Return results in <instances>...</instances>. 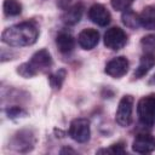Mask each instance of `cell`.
<instances>
[{
  "mask_svg": "<svg viewBox=\"0 0 155 155\" xmlns=\"http://www.w3.org/2000/svg\"><path fill=\"white\" fill-rule=\"evenodd\" d=\"M65 76H67V70L61 68L58 69L57 71H54L53 74L50 75V85L52 88H56V90H59L65 80Z\"/></svg>",
  "mask_w": 155,
  "mask_h": 155,
  "instance_id": "ac0fdd59",
  "label": "cell"
},
{
  "mask_svg": "<svg viewBox=\"0 0 155 155\" xmlns=\"http://www.w3.org/2000/svg\"><path fill=\"white\" fill-rule=\"evenodd\" d=\"M28 63L31 65V68H33V69L36 71V74H38L39 71H45V70H47V69L52 65V58H51L50 52H48L47 50L42 48V50L36 51V52L31 56V58H30V61H29Z\"/></svg>",
  "mask_w": 155,
  "mask_h": 155,
  "instance_id": "52a82bcc",
  "label": "cell"
},
{
  "mask_svg": "<svg viewBox=\"0 0 155 155\" xmlns=\"http://www.w3.org/2000/svg\"><path fill=\"white\" fill-rule=\"evenodd\" d=\"M132 149L139 154H149L155 150V137L148 133L138 134L132 143Z\"/></svg>",
  "mask_w": 155,
  "mask_h": 155,
  "instance_id": "ba28073f",
  "label": "cell"
},
{
  "mask_svg": "<svg viewBox=\"0 0 155 155\" xmlns=\"http://www.w3.org/2000/svg\"><path fill=\"white\" fill-rule=\"evenodd\" d=\"M98 41H99V33L92 28L84 29L78 36V42L84 50H92L98 44Z\"/></svg>",
  "mask_w": 155,
  "mask_h": 155,
  "instance_id": "8fae6325",
  "label": "cell"
},
{
  "mask_svg": "<svg viewBox=\"0 0 155 155\" xmlns=\"http://www.w3.org/2000/svg\"><path fill=\"white\" fill-rule=\"evenodd\" d=\"M82 13H84V5L81 2H76L71 7L65 8L64 13L62 15V19L64 23L73 25V24H76L81 19Z\"/></svg>",
  "mask_w": 155,
  "mask_h": 155,
  "instance_id": "7c38bea8",
  "label": "cell"
},
{
  "mask_svg": "<svg viewBox=\"0 0 155 155\" xmlns=\"http://www.w3.org/2000/svg\"><path fill=\"white\" fill-rule=\"evenodd\" d=\"M6 113H7L8 117H11V119H16V117H21V116H25V115H27V111L23 110V109L19 108V107L8 108V109L6 110Z\"/></svg>",
  "mask_w": 155,
  "mask_h": 155,
  "instance_id": "603a6c76",
  "label": "cell"
},
{
  "mask_svg": "<svg viewBox=\"0 0 155 155\" xmlns=\"http://www.w3.org/2000/svg\"><path fill=\"white\" fill-rule=\"evenodd\" d=\"M64 153H75V151L71 150V149H62L61 150V154H64Z\"/></svg>",
  "mask_w": 155,
  "mask_h": 155,
  "instance_id": "d4e9b609",
  "label": "cell"
},
{
  "mask_svg": "<svg viewBox=\"0 0 155 155\" xmlns=\"http://www.w3.org/2000/svg\"><path fill=\"white\" fill-rule=\"evenodd\" d=\"M39 36V29L34 22H22L6 28L1 39L10 46H29L33 45Z\"/></svg>",
  "mask_w": 155,
  "mask_h": 155,
  "instance_id": "6da1fadb",
  "label": "cell"
},
{
  "mask_svg": "<svg viewBox=\"0 0 155 155\" xmlns=\"http://www.w3.org/2000/svg\"><path fill=\"white\" fill-rule=\"evenodd\" d=\"M139 23L145 29H155V6H147L139 15Z\"/></svg>",
  "mask_w": 155,
  "mask_h": 155,
  "instance_id": "9a60e30c",
  "label": "cell"
},
{
  "mask_svg": "<svg viewBox=\"0 0 155 155\" xmlns=\"http://www.w3.org/2000/svg\"><path fill=\"white\" fill-rule=\"evenodd\" d=\"M133 102H134V99L130 94L124 96L119 102V105H117V109H116V114H115V120L122 127H127L132 122Z\"/></svg>",
  "mask_w": 155,
  "mask_h": 155,
  "instance_id": "3957f363",
  "label": "cell"
},
{
  "mask_svg": "<svg viewBox=\"0 0 155 155\" xmlns=\"http://www.w3.org/2000/svg\"><path fill=\"white\" fill-rule=\"evenodd\" d=\"M73 1H74V0H58V1H57V5H58L61 8H64V10H65V8H68V7L73 4Z\"/></svg>",
  "mask_w": 155,
  "mask_h": 155,
  "instance_id": "cb8c5ba5",
  "label": "cell"
},
{
  "mask_svg": "<svg viewBox=\"0 0 155 155\" xmlns=\"http://www.w3.org/2000/svg\"><path fill=\"white\" fill-rule=\"evenodd\" d=\"M34 136L28 130L16 133V136L12 139V147L17 151H29L34 147Z\"/></svg>",
  "mask_w": 155,
  "mask_h": 155,
  "instance_id": "9c48e42d",
  "label": "cell"
},
{
  "mask_svg": "<svg viewBox=\"0 0 155 155\" xmlns=\"http://www.w3.org/2000/svg\"><path fill=\"white\" fill-rule=\"evenodd\" d=\"M142 46L147 52H153L155 51V35H148L142 39Z\"/></svg>",
  "mask_w": 155,
  "mask_h": 155,
  "instance_id": "44dd1931",
  "label": "cell"
},
{
  "mask_svg": "<svg viewBox=\"0 0 155 155\" xmlns=\"http://www.w3.org/2000/svg\"><path fill=\"white\" fill-rule=\"evenodd\" d=\"M155 65V54L153 52H145L139 61L137 69L134 70V78L140 79L143 78L153 67Z\"/></svg>",
  "mask_w": 155,
  "mask_h": 155,
  "instance_id": "4fadbf2b",
  "label": "cell"
},
{
  "mask_svg": "<svg viewBox=\"0 0 155 155\" xmlns=\"http://www.w3.org/2000/svg\"><path fill=\"white\" fill-rule=\"evenodd\" d=\"M17 73H18L21 76L25 78V79H29V78H33V76L36 75V71L31 68V65H30L28 62L21 64V65L17 68Z\"/></svg>",
  "mask_w": 155,
  "mask_h": 155,
  "instance_id": "d6986e66",
  "label": "cell"
},
{
  "mask_svg": "<svg viewBox=\"0 0 155 155\" xmlns=\"http://www.w3.org/2000/svg\"><path fill=\"white\" fill-rule=\"evenodd\" d=\"M98 154L101 153H110V154H124L125 153V148H124V144L122 143H115L113 144L110 148L108 149H101L97 151Z\"/></svg>",
  "mask_w": 155,
  "mask_h": 155,
  "instance_id": "7402d4cb",
  "label": "cell"
},
{
  "mask_svg": "<svg viewBox=\"0 0 155 155\" xmlns=\"http://www.w3.org/2000/svg\"><path fill=\"white\" fill-rule=\"evenodd\" d=\"M88 18L99 27H105L110 23L109 11L101 4H94L88 10Z\"/></svg>",
  "mask_w": 155,
  "mask_h": 155,
  "instance_id": "30bf717a",
  "label": "cell"
},
{
  "mask_svg": "<svg viewBox=\"0 0 155 155\" xmlns=\"http://www.w3.org/2000/svg\"><path fill=\"white\" fill-rule=\"evenodd\" d=\"M126 42H127V35L119 27L109 28L104 34V45L110 50L114 51L120 50L126 45Z\"/></svg>",
  "mask_w": 155,
  "mask_h": 155,
  "instance_id": "5b68a950",
  "label": "cell"
},
{
  "mask_svg": "<svg viewBox=\"0 0 155 155\" xmlns=\"http://www.w3.org/2000/svg\"><path fill=\"white\" fill-rule=\"evenodd\" d=\"M122 22L126 27L131 28V29H136L140 25L139 23V15L134 13L131 10H125V12L122 13Z\"/></svg>",
  "mask_w": 155,
  "mask_h": 155,
  "instance_id": "e0dca14e",
  "label": "cell"
},
{
  "mask_svg": "<svg viewBox=\"0 0 155 155\" xmlns=\"http://www.w3.org/2000/svg\"><path fill=\"white\" fill-rule=\"evenodd\" d=\"M137 114L142 125L151 127L155 125V94L142 97L137 104Z\"/></svg>",
  "mask_w": 155,
  "mask_h": 155,
  "instance_id": "7a4b0ae2",
  "label": "cell"
},
{
  "mask_svg": "<svg viewBox=\"0 0 155 155\" xmlns=\"http://www.w3.org/2000/svg\"><path fill=\"white\" fill-rule=\"evenodd\" d=\"M134 0H111V6L116 11H125L127 10Z\"/></svg>",
  "mask_w": 155,
  "mask_h": 155,
  "instance_id": "ffe728a7",
  "label": "cell"
},
{
  "mask_svg": "<svg viewBox=\"0 0 155 155\" xmlns=\"http://www.w3.org/2000/svg\"><path fill=\"white\" fill-rule=\"evenodd\" d=\"M2 8L6 16H18L22 12V5L18 0H4Z\"/></svg>",
  "mask_w": 155,
  "mask_h": 155,
  "instance_id": "2e32d148",
  "label": "cell"
},
{
  "mask_svg": "<svg viewBox=\"0 0 155 155\" xmlns=\"http://www.w3.org/2000/svg\"><path fill=\"white\" fill-rule=\"evenodd\" d=\"M69 136L78 143H85L90 139L91 130H90V121L87 119H74L69 126Z\"/></svg>",
  "mask_w": 155,
  "mask_h": 155,
  "instance_id": "277c9868",
  "label": "cell"
},
{
  "mask_svg": "<svg viewBox=\"0 0 155 155\" xmlns=\"http://www.w3.org/2000/svg\"><path fill=\"white\" fill-rule=\"evenodd\" d=\"M56 44H57V47L58 50L62 52V53H69L74 50V46H75V40L74 38L71 36V34L67 33V31H62L57 35L56 38Z\"/></svg>",
  "mask_w": 155,
  "mask_h": 155,
  "instance_id": "5bb4252c",
  "label": "cell"
},
{
  "mask_svg": "<svg viewBox=\"0 0 155 155\" xmlns=\"http://www.w3.org/2000/svg\"><path fill=\"white\" fill-rule=\"evenodd\" d=\"M128 61L126 57L120 56V57H115L111 61H109L105 65V73L115 79H119L121 76H124L127 70H128Z\"/></svg>",
  "mask_w": 155,
  "mask_h": 155,
  "instance_id": "8992f818",
  "label": "cell"
}]
</instances>
